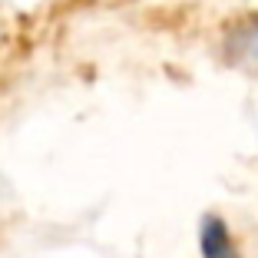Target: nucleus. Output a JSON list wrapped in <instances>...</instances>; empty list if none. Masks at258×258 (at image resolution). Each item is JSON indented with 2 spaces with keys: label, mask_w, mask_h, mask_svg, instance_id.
<instances>
[{
  "label": "nucleus",
  "mask_w": 258,
  "mask_h": 258,
  "mask_svg": "<svg viewBox=\"0 0 258 258\" xmlns=\"http://www.w3.org/2000/svg\"><path fill=\"white\" fill-rule=\"evenodd\" d=\"M245 50H248V56L258 63V23L248 30V37H245Z\"/></svg>",
  "instance_id": "2"
},
{
  "label": "nucleus",
  "mask_w": 258,
  "mask_h": 258,
  "mask_svg": "<svg viewBox=\"0 0 258 258\" xmlns=\"http://www.w3.org/2000/svg\"><path fill=\"white\" fill-rule=\"evenodd\" d=\"M202 258H238L232 235H228L225 222L219 215H205L202 219Z\"/></svg>",
  "instance_id": "1"
}]
</instances>
